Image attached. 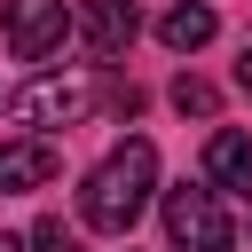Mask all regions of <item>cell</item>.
<instances>
[{"label": "cell", "mask_w": 252, "mask_h": 252, "mask_svg": "<svg viewBox=\"0 0 252 252\" xmlns=\"http://www.w3.org/2000/svg\"><path fill=\"white\" fill-rule=\"evenodd\" d=\"M150 189H158V150L134 134V142H118V150L79 181V220H87V228H102V236H126V228L142 220Z\"/></svg>", "instance_id": "cell-1"}, {"label": "cell", "mask_w": 252, "mask_h": 252, "mask_svg": "<svg viewBox=\"0 0 252 252\" xmlns=\"http://www.w3.org/2000/svg\"><path fill=\"white\" fill-rule=\"evenodd\" d=\"M165 236H173V252H228L236 228H228L220 189H213V181H181V189H165Z\"/></svg>", "instance_id": "cell-2"}, {"label": "cell", "mask_w": 252, "mask_h": 252, "mask_svg": "<svg viewBox=\"0 0 252 252\" xmlns=\"http://www.w3.org/2000/svg\"><path fill=\"white\" fill-rule=\"evenodd\" d=\"M87 110H94V79H87V71H71V79L47 71V79H32V87L8 102L16 126H79Z\"/></svg>", "instance_id": "cell-3"}, {"label": "cell", "mask_w": 252, "mask_h": 252, "mask_svg": "<svg viewBox=\"0 0 252 252\" xmlns=\"http://www.w3.org/2000/svg\"><path fill=\"white\" fill-rule=\"evenodd\" d=\"M0 24H8L16 63H55V55H63V39L79 32L63 0H8V16H0Z\"/></svg>", "instance_id": "cell-4"}, {"label": "cell", "mask_w": 252, "mask_h": 252, "mask_svg": "<svg viewBox=\"0 0 252 252\" xmlns=\"http://www.w3.org/2000/svg\"><path fill=\"white\" fill-rule=\"evenodd\" d=\"M79 39H87V55H102V63H118L126 47H134V32H142V8L134 0H79Z\"/></svg>", "instance_id": "cell-5"}, {"label": "cell", "mask_w": 252, "mask_h": 252, "mask_svg": "<svg viewBox=\"0 0 252 252\" xmlns=\"http://www.w3.org/2000/svg\"><path fill=\"white\" fill-rule=\"evenodd\" d=\"M63 173V150L47 134H24V142H0V189H47Z\"/></svg>", "instance_id": "cell-6"}, {"label": "cell", "mask_w": 252, "mask_h": 252, "mask_svg": "<svg viewBox=\"0 0 252 252\" xmlns=\"http://www.w3.org/2000/svg\"><path fill=\"white\" fill-rule=\"evenodd\" d=\"M205 181H213V189H236V197H252V134L220 126V134L205 142Z\"/></svg>", "instance_id": "cell-7"}, {"label": "cell", "mask_w": 252, "mask_h": 252, "mask_svg": "<svg viewBox=\"0 0 252 252\" xmlns=\"http://www.w3.org/2000/svg\"><path fill=\"white\" fill-rule=\"evenodd\" d=\"M158 39H165L173 55H197V47L213 39V8H205V0H173L165 24H158Z\"/></svg>", "instance_id": "cell-8"}, {"label": "cell", "mask_w": 252, "mask_h": 252, "mask_svg": "<svg viewBox=\"0 0 252 252\" xmlns=\"http://www.w3.org/2000/svg\"><path fill=\"white\" fill-rule=\"evenodd\" d=\"M173 110L181 118H213V87L205 79H173Z\"/></svg>", "instance_id": "cell-9"}, {"label": "cell", "mask_w": 252, "mask_h": 252, "mask_svg": "<svg viewBox=\"0 0 252 252\" xmlns=\"http://www.w3.org/2000/svg\"><path fill=\"white\" fill-rule=\"evenodd\" d=\"M32 252H87V244H79V228H63V220H39V228H32Z\"/></svg>", "instance_id": "cell-10"}, {"label": "cell", "mask_w": 252, "mask_h": 252, "mask_svg": "<svg viewBox=\"0 0 252 252\" xmlns=\"http://www.w3.org/2000/svg\"><path fill=\"white\" fill-rule=\"evenodd\" d=\"M236 87H244V102H252V47L236 55Z\"/></svg>", "instance_id": "cell-11"}, {"label": "cell", "mask_w": 252, "mask_h": 252, "mask_svg": "<svg viewBox=\"0 0 252 252\" xmlns=\"http://www.w3.org/2000/svg\"><path fill=\"white\" fill-rule=\"evenodd\" d=\"M0 252H32V236H8V228H0Z\"/></svg>", "instance_id": "cell-12"}]
</instances>
